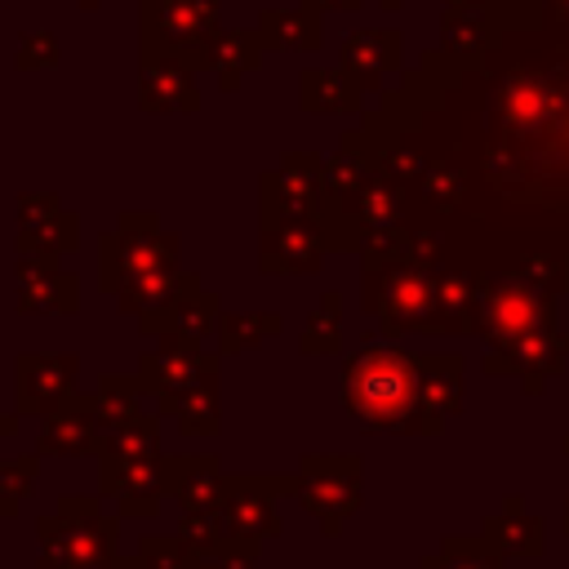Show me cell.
Listing matches in <instances>:
<instances>
[{
    "label": "cell",
    "instance_id": "obj_2",
    "mask_svg": "<svg viewBox=\"0 0 569 569\" xmlns=\"http://www.w3.org/2000/svg\"><path fill=\"white\" fill-rule=\"evenodd\" d=\"M120 565V511L102 507V493H62L53 516L36 520V569H116Z\"/></svg>",
    "mask_w": 569,
    "mask_h": 569
},
{
    "label": "cell",
    "instance_id": "obj_10",
    "mask_svg": "<svg viewBox=\"0 0 569 569\" xmlns=\"http://www.w3.org/2000/svg\"><path fill=\"white\" fill-rule=\"evenodd\" d=\"M80 356L76 351H22L13 365V400L22 418H49L76 396Z\"/></svg>",
    "mask_w": 569,
    "mask_h": 569
},
{
    "label": "cell",
    "instance_id": "obj_27",
    "mask_svg": "<svg viewBox=\"0 0 569 569\" xmlns=\"http://www.w3.org/2000/svg\"><path fill=\"white\" fill-rule=\"evenodd\" d=\"M298 347H302L307 356H329V351L342 347V298H338L333 289H329V293L320 298V307L307 316Z\"/></svg>",
    "mask_w": 569,
    "mask_h": 569
},
{
    "label": "cell",
    "instance_id": "obj_30",
    "mask_svg": "<svg viewBox=\"0 0 569 569\" xmlns=\"http://www.w3.org/2000/svg\"><path fill=\"white\" fill-rule=\"evenodd\" d=\"M58 58H62V49H58V36L53 31H22L18 36V71H49V67H58Z\"/></svg>",
    "mask_w": 569,
    "mask_h": 569
},
{
    "label": "cell",
    "instance_id": "obj_20",
    "mask_svg": "<svg viewBox=\"0 0 569 569\" xmlns=\"http://www.w3.org/2000/svg\"><path fill=\"white\" fill-rule=\"evenodd\" d=\"M400 62V36L396 31H351L342 40V71L360 89H378L382 71H396Z\"/></svg>",
    "mask_w": 569,
    "mask_h": 569
},
{
    "label": "cell",
    "instance_id": "obj_35",
    "mask_svg": "<svg viewBox=\"0 0 569 569\" xmlns=\"http://www.w3.org/2000/svg\"><path fill=\"white\" fill-rule=\"evenodd\" d=\"M80 9H102V0H76Z\"/></svg>",
    "mask_w": 569,
    "mask_h": 569
},
{
    "label": "cell",
    "instance_id": "obj_24",
    "mask_svg": "<svg viewBox=\"0 0 569 569\" xmlns=\"http://www.w3.org/2000/svg\"><path fill=\"white\" fill-rule=\"evenodd\" d=\"M80 244V218L71 209H58L49 218H40L36 227H18L13 236V249L18 253H53V258H67L76 253Z\"/></svg>",
    "mask_w": 569,
    "mask_h": 569
},
{
    "label": "cell",
    "instance_id": "obj_6",
    "mask_svg": "<svg viewBox=\"0 0 569 569\" xmlns=\"http://www.w3.org/2000/svg\"><path fill=\"white\" fill-rule=\"evenodd\" d=\"M293 498L316 516L320 533H338L360 507V458L351 453H307L293 471Z\"/></svg>",
    "mask_w": 569,
    "mask_h": 569
},
{
    "label": "cell",
    "instance_id": "obj_36",
    "mask_svg": "<svg viewBox=\"0 0 569 569\" xmlns=\"http://www.w3.org/2000/svg\"><path fill=\"white\" fill-rule=\"evenodd\" d=\"M382 4H387V9H396V4H400V0H382Z\"/></svg>",
    "mask_w": 569,
    "mask_h": 569
},
{
    "label": "cell",
    "instance_id": "obj_34",
    "mask_svg": "<svg viewBox=\"0 0 569 569\" xmlns=\"http://www.w3.org/2000/svg\"><path fill=\"white\" fill-rule=\"evenodd\" d=\"M116 569H151V565H147L138 551H129V556H120V565H116Z\"/></svg>",
    "mask_w": 569,
    "mask_h": 569
},
{
    "label": "cell",
    "instance_id": "obj_16",
    "mask_svg": "<svg viewBox=\"0 0 569 569\" xmlns=\"http://www.w3.org/2000/svg\"><path fill=\"white\" fill-rule=\"evenodd\" d=\"M227 471L218 453H164V493L178 511H213L222 502Z\"/></svg>",
    "mask_w": 569,
    "mask_h": 569
},
{
    "label": "cell",
    "instance_id": "obj_7",
    "mask_svg": "<svg viewBox=\"0 0 569 569\" xmlns=\"http://www.w3.org/2000/svg\"><path fill=\"white\" fill-rule=\"evenodd\" d=\"M98 458V493L116 502L120 516H156L164 493V453L160 449H102Z\"/></svg>",
    "mask_w": 569,
    "mask_h": 569
},
{
    "label": "cell",
    "instance_id": "obj_19",
    "mask_svg": "<svg viewBox=\"0 0 569 569\" xmlns=\"http://www.w3.org/2000/svg\"><path fill=\"white\" fill-rule=\"evenodd\" d=\"M138 556L151 565V569H253L258 556H244V551H196L187 547L178 533H147L138 538Z\"/></svg>",
    "mask_w": 569,
    "mask_h": 569
},
{
    "label": "cell",
    "instance_id": "obj_26",
    "mask_svg": "<svg viewBox=\"0 0 569 569\" xmlns=\"http://www.w3.org/2000/svg\"><path fill=\"white\" fill-rule=\"evenodd\" d=\"M142 396H147V387H142L138 373H102L98 378V391H93L102 427H120V422H133L138 413H147L142 409Z\"/></svg>",
    "mask_w": 569,
    "mask_h": 569
},
{
    "label": "cell",
    "instance_id": "obj_15",
    "mask_svg": "<svg viewBox=\"0 0 569 569\" xmlns=\"http://www.w3.org/2000/svg\"><path fill=\"white\" fill-rule=\"evenodd\" d=\"M218 320H222V298L209 293L200 280L187 284L178 298H169L164 307L138 316V333L142 338H169V333H182V338H209L218 333Z\"/></svg>",
    "mask_w": 569,
    "mask_h": 569
},
{
    "label": "cell",
    "instance_id": "obj_17",
    "mask_svg": "<svg viewBox=\"0 0 569 569\" xmlns=\"http://www.w3.org/2000/svg\"><path fill=\"white\" fill-rule=\"evenodd\" d=\"M258 36L267 49L276 53H316L325 40V13H316L311 4L298 9H262L258 13Z\"/></svg>",
    "mask_w": 569,
    "mask_h": 569
},
{
    "label": "cell",
    "instance_id": "obj_18",
    "mask_svg": "<svg viewBox=\"0 0 569 569\" xmlns=\"http://www.w3.org/2000/svg\"><path fill=\"white\" fill-rule=\"evenodd\" d=\"M267 44L258 36V27H231V31H218L213 44H209V71L218 80L222 93H236L244 84V76L262 62Z\"/></svg>",
    "mask_w": 569,
    "mask_h": 569
},
{
    "label": "cell",
    "instance_id": "obj_9",
    "mask_svg": "<svg viewBox=\"0 0 569 569\" xmlns=\"http://www.w3.org/2000/svg\"><path fill=\"white\" fill-rule=\"evenodd\" d=\"M218 369H222V356L204 351L200 338H182V333L156 338V347L138 356V378L147 396H156V405L178 400L200 382H213Z\"/></svg>",
    "mask_w": 569,
    "mask_h": 569
},
{
    "label": "cell",
    "instance_id": "obj_14",
    "mask_svg": "<svg viewBox=\"0 0 569 569\" xmlns=\"http://www.w3.org/2000/svg\"><path fill=\"white\" fill-rule=\"evenodd\" d=\"M138 107L160 111H200L196 67L173 53H138Z\"/></svg>",
    "mask_w": 569,
    "mask_h": 569
},
{
    "label": "cell",
    "instance_id": "obj_13",
    "mask_svg": "<svg viewBox=\"0 0 569 569\" xmlns=\"http://www.w3.org/2000/svg\"><path fill=\"white\" fill-rule=\"evenodd\" d=\"M98 436H102L98 400H93V391H76L49 418H40L36 453L40 458H84V453H98Z\"/></svg>",
    "mask_w": 569,
    "mask_h": 569
},
{
    "label": "cell",
    "instance_id": "obj_3",
    "mask_svg": "<svg viewBox=\"0 0 569 569\" xmlns=\"http://www.w3.org/2000/svg\"><path fill=\"white\" fill-rule=\"evenodd\" d=\"M182 267V236L164 231L151 209H124L111 231L98 236V289L124 293L138 276Z\"/></svg>",
    "mask_w": 569,
    "mask_h": 569
},
{
    "label": "cell",
    "instance_id": "obj_32",
    "mask_svg": "<svg viewBox=\"0 0 569 569\" xmlns=\"http://www.w3.org/2000/svg\"><path fill=\"white\" fill-rule=\"evenodd\" d=\"M302 4H311L316 13H325V9H356L360 0H302Z\"/></svg>",
    "mask_w": 569,
    "mask_h": 569
},
{
    "label": "cell",
    "instance_id": "obj_22",
    "mask_svg": "<svg viewBox=\"0 0 569 569\" xmlns=\"http://www.w3.org/2000/svg\"><path fill=\"white\" fill-rule=\"evenodd\" d=\"M298 102L307 111H356L360 107V84L338 67H307L298 80Z\"/></svg>",
    "mask_w": 569,
    "mask_h": 569
},
{
    "label": "cell",
    "instance_id": "obj_25",
    "mask_svg": "<svg viewBox=\"0 0 569 569\" xmlns=\"http://www.w3.org/2000/svg\"><path fill=\"white\" fill-rule=\"evenodd\" d=\"M276 333H280V316L276 311H222V320H218V356L253 351Z\"/></svg>",
    "mask_w": 569,
    "mask_h": 569
},
{
    "label": "cell",
    "instance_id": "obj_12",
    "mask_svg": "<svg viewBox=\"0 0 569 569\" xmlns=\"http://www.w3.org/2000/svg\"><path fill=\"white\" fill-rule=\"evenodd\" d=\"M325 236L316 218L258 222V271L262 276H311L320 271Z\"/></svg>",
    "mask_w": 569,
    "mask_h": 569
},
{
    "label": "cell",
    "instance_id": "obj_31",
    "mask_svg": "<svg viewBox=\"0 0 569 569\" xmlns=\"http://www.w3.org/2000/svg\"><path fill=\"white\" fill-rule=\"evenodd\" d=\"M58 209H62L58 191H18V200H13L18 227H36L40 218H49V213H58Z\"/></svg>",
    "mask_w": 569,
    "mask_h": 569
},
{
    "label": "cell",
    "instance_id": "obj_28",
    "mask_svg": "<svg viewBox=\"0 0 569 569\" xmlns=\"http://www.w3.org/2000/svg\"><path fill=\"white\" fill-rule=\"evenodd\" d=\"M40 480V453H13L0 462V516L13 520Z\"/></svg>",
    "mask_w": 569,
    "mask_h": 569
},
{
    "label": "cell",
    "instance_id": "obj_4",
    "mask_svg": "<svg viewBox=\"0 0 569 569\" xmlns=\"http://www.w3.org/2000/svg\"><path fill=\"white\" fill-rule=\"evenodd\" d=\"M280 493H293V476H227L222 502L213 507V551L258 556V547L280 533Z\"/></svg>",
    "mask_w": 569,
    "mask_h": 569
},
{
    "label": "cell",
    "instance_id": "obj_8",
    "mask_svg": "<svg viewBox=\"0 0 569 569\" xmlns=\"http://www.w3.org/2000/svg\"><path fill=\"white\" fill-rule=\"evenodd\" d=\"M325 200V160L311 151H284L276 169L258 178V222L316 218Z\"/></svg>",
    "mask_w": 569,
    "mask_h": 569
},
{
    "label": "cell",
    "instance_id": "obj_5",
    "mask_svg": "<svg viewBox=\"0 0 569 569\" xmlns=\"http://www.w3.org/2000/svg\"><path fill=\"white\" fill-rule=\"evenodd\" d=\"M222 0H138V53H173L209 71V44L222 31Z\"/></svg>",
    "mask_w": 569,
    "mask_h": 569
},
{
    "label": "cell",
    "instance_id": "obj_33",
    "mask_svg": "<svg viewBox=\"0 0 569 569\" xmlns=\"http://www.w3.org/2000/svg\"><path fill=\"white\" fill-rule=\"evenodd\" d=\"M18 422H22V413H4V409H0V440L18 436Z\"/></svg>",
    "mask_w": 569,
    "mask_h": 569
},
{
    "label": "cell",
    "instance_id": "obj_1",
    "mask_svg": "<svg viewBox=\"0 0 569 569\" xmlns=\"http://www.w3.org/2000/svg\"><path fill=\"white\" fill-rule=\"evenodd\" d=\"M342 405L369 431H436L427 409L422 356L400 347H360L342 365Z\"/></svg>",
    "mask_w": 569,
    "mask_h": 569
},
{
    "label": "cell",
    "instance_id": "obj_21",
    "mask_svg": "<svg viewBox=\"0 0 569 569\" xmlns=\"http://www.w3.org/2000/svg\"><path fill=\"white\" fill-rule=\"evenodd\" d=\"M156 409H160L164 418H173L182 436H218V427H222L218 378H213V382H200V387H191L187 396L164 400V405H156Z\"/></svg>",
    "mask_w": 569,
    "mask_h": 569
},
{
    "label": "cell",
    "instance_id": "obj_29",
    "mask_svg": "<svg viewBox=\"0 0 569 569\" xmlns=\"http://www.w3.org/2000/svg\"><path fill=\"white\" fill-rule=\"evenodd\" d=\"M498 547L480 538H445V547L422 560V569H498Z\"/></svg>",
    "mask_w": 569,
    "mask_h": 569
},
{
    "label": "cell",
    "instance_id": "obj_11",
    "mask_svg": "<svg viewBox=\"0 0 569 569\" xmlns=\"http://www.w3.org/2000/svg\"><path fill=\"white\" fill-rule=\"evenodd\" d=\"M13 307L22 316H76L80 311V276L62 267L53 253H18L13 258Z\"/></svg>",
    "mask_w": 569,
    "mask_h": 569
},
{
    "label": "cell",
    "instance_id": "obj_23",
    "mask_svg": "<svg viewBox=\"0 0 569 569\" xmlns=\"http://www.w3.org/2000/svg\"><path fill=\"white\" fill-rule=\"evenodd\" d=\"M200 276L196 271H187V267H173V271H151V276H138L124 293H116V307L124 311V316H147V311H156V307H164L169 298H178L187 284H196Z\"/></svg>",
    "mask_w": 569,
    "mask_h": 569
}]
</instances>
